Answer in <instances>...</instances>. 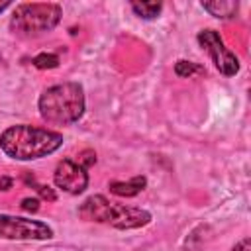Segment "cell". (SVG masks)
<instances>
[{
  "instance_id": "6da1fadb",
  "label": "cell",
  "mask_w": 251,
  "mask_h": 251,
  "mask_svg": "<svg viewBox=\"0 0 251 251\" xmlns=\"http://www.w3.org/2000/svg\"><path fill=\"white\" fill-rule=\"evenodd\" d=\"M63 145L59 131L37 126H10L0 133V149L16 161H33L55 153Z\"/></svg>"
},
{
  "instance_id": "7a4b0ae2",
  "label": "cell",
  "mask_w": 251,
  "mask_h": 251,
  "mask_svg": "<svg viewBox=\"0 0 251 251\" xmlns=\"http://www.w3.org/2000/svg\"><path fill=\"white\" fill-rule=\"evenodd\" d=\"M84 90L78 82H61L45 88L37 100L39 116L57 126H69L84 114Z\"/></svg>"
},
{
  "instance_id": "3957f363",
  "label": "cell",
  "mask_w": 251,
  "mask_h": 251,
  "mask_svg": "<svg viewBox=\"0 0 251 251\" xmlns=\"http://www.w3.org/2000/svg\"><path fill=\"white\" fill-rule=\"evenodd\" d=\"M78 216L86 222L108 224L116 229H135V227H143L151 222V214L147 210L135 208V206L114 204L100 194L88 196L80 204Z\"/></svg>"
},
{
  "instance_id": "277c9868",
  "label": "cell",
  "mask_w": 251,
  "mask_h": 251,
  "mask_svg": "<svg viewBox=\"0 0 251 251\" xmlns=\"http://www.w3.org/2000/svg\"><path fill=\"white\" fill-rule=\"evenodd\" d=\"M61 6L53 2L20 4L10 18V29L20 37H37L51 31L61 22Z\"/></svg>"
},
{
  "instance_id": "5b68a950",
  "label": "cell",
  "mask_w": 251,
  "mask_h": 251,
  "mask_svg": "<svg viewBox=\"0 0 251 251\" xmlns=\"http://www.w3.org/2000/svg\"><path fill=\"white\" fill-rule=\"evenodd\" d=\"M0 237L16 239V241H41V239H51L53 229L51 226L39 220L0 214Z\"/></svg>"
},
{
  "instance_id": "8992f818",
  "label": "cell",
  "mask_w": 251,
  "mask_h": 251,
  "mask_svg": "<svg viewBox=\"0 0 251 251\" xmlns=\"http://www.w3.org/2000/svg\"><path fill=\"white\" fill-rule=\"evenodd\" d=\"M198 43L210 55L212 63L216 65V69L222 75L233 76V75L239 73V59H237V55L226 47L224 39L220 37V33L216 29H202L198 33Z\"/></svg>"
},
{
  "instance_id": "52a82bcc",
  "label": "cell",
  "mask_w": 251,
  "mask_h": 251,
  "mask_svg": "<svg viewBox=\"0 0 251 251\" xmlns=\"http://www.w3.org/2000/svg\"><path fill=\"white\" fill-rule=\"evenodd\" d=\"M53 182L57 184V188H61L63 192L69 194H80L84 192V188L88 186V173L86 169L73 161V159H63L59 161V165L55 167L53 173Z\"/></svg>"
},
{
  "instance_id": "ba28073f",
  "label": "cell",
  "mask_w": 251,
  "mask_h": 251,
  "mask_svg": "<svg viewBox=\"0 0 251 251\" xmlns=\"http://www.w3.org/2000/svg\"><path fill=\"white\" fill-rule=\"evenodd\" d=\"M147 184V178L145 176H133L131 180L124 182V180H112L108 184L110 192L116 194V196H126V198H131L135 194H139Z\"/></svg>"
},
{
  "instance_id": "9c48e42d",
  "label": "cell",
  "mask_w": 251,
  "mask_h": 251,
  "mask_svg": "<svg viewBox=\"0 0 251 251\" xmlns=\"http://www.w3.org/2000/svg\"><path fill=\"white\" fill-rule=\"evenodd\" d=\"M202 8L214 18L229 20V18H233L237 14L239 4L233 2V0H210V2H202Z\"/></svg>"
},
{
  "instance_id": "30bf717a",
  "label": "cell",
  "mask_w": 251,
  "mask_h": 251,
  "mask_svg": "<svg viewBox=\"0 0 251 251\" xmlns=\"http://www.w3.org/2000/svg\"><path fill=\"white\" fill-rule=\"evenodd\" d=\"M131 10L141 20H153L161 14L163 4L161 2H131Z\"/></svg>"
},
{
  "instance_id": "8fae6325",
  "label": "cell",
  "mask_w": 251,
  "mask_h": 251,
  "mask_svg": "<svg viewBox=\"0 0 251 251\" xmlns=\"http://www.w3.org/2000/svg\"><path fill=\"white\" fill-rule=\"evenodd\" d=\"M175 73H176L178 76L186 78V76H192V75H196V73H202V67H198V65L192 63V61H176Z\"/></svg>"
},
{
  "instance_id": "7c38bea8",
  "label": "cell",
  "mask_w": 251,
  "mask_h": 251,
  "mask_svg": "<svg viewBox=\"0 0 251 251\" xmlns=\"http://www.w3.org/2000/svg\"><path fill=\"white\" fill-rule=\"evenodd\" d=\"M33 65L37 69H53L59 65V57L57 55H51V53H41L33 59Z\"/></svg>"
},
{
  "instance_id": "4fadbf2b",
  "label": "cell",
  "mask_w": 251,
  "mask_h": 251,
  "mask_svg": "<svg viewBox=\"0 0 251 251\" xmlns=\"http://www.w3.org/2000/svg\"><path fill=\"white\" fill-rule=\"evenodd\" d=\"M37 204H39L37 198H24V200H22V208L27 210V212H37V210H39Z\"/></svg>"
},
{
  "instance_id": "5bb4252c",
  "label": "cell",
  "mask_w": 251,
  "mask_h": 251,
  "mask_svg": "<svg viewBox=\"0 0 251 251\" xmlns=\"http://www.w3.org/2000/svg\"><path fill=\"white\" fill-rule=\"evenodd\" d=\"M231 251H251V241H249V237H245V239H241Z\"/></svg>"
},
{
  "instance_id": "9a60e30c",
  "label": "cell",
  "mask_w": 251,
  "mask_h": 251,
  "mask_svg": "<svg viewBox=\"0 0 251 251\" xmlns=\"http://www.w3.org/2000/svg\"><path fill=\"white\" fill-rule=\"evenodd\" d=\"M12 6V2H8V0H4V2H0V14L6 10V8H10Z\"/></svg>"
},
{
  "instance_id": "2e32d148",
  "label": "cell",
  "mask_w": 251,
  "mask_h": 251,
  "mask_svg": "<svg viewBox=\"0 0 251 251\" xmlns=\"http://www.w3.org/2000/svg\"><path fill=\"white\" fill-rule=\"evenodd\" d=\"M10 184H12V180H10V178H4V180L0 182V186H10Z\"/></svg>"
}]
</instances>
